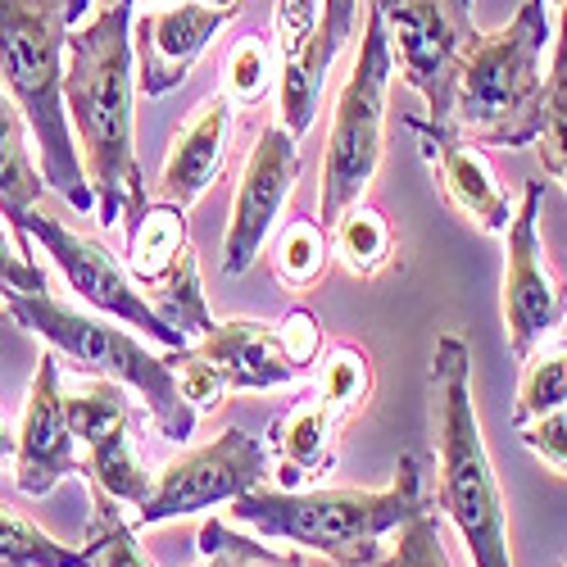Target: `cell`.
<instances>
[{"instance_id":"obj_1","label":"cell","mask_w":567,"mask_h":567,"mask_svg":"<svg viewBox=\"0 0 567 567\" xmlns=\"http://www.w3.org/2000/svg\"><path fill=\"white\" fill-rule=\"evenodd\" d=\"M64 110L101 223L114 227L123 218L132 231L151 200L136 164V60L127 0H114L86 28L69 32Z\"/></svg>"},{"instance_id":"obj_2","label":"cell","mask_w":567,"mask_h":567,"mask_svg":"<svg viewBox=\"0 0 567 567\" xmlns=\"http://www.w3.org/2000/svg\"><path fill=\"white\" fill-rule=\"evenodd\" d=\"M422 508H427V499H422L417 458H400L391 486L382 491H346V486L287 491L259 482L231 499V517L255 527V536L287 540L341 567H377L386 536H395Z\"/></svg>"},{"instance_id":"obj_3","label":"cell","mask_w":567,"mask_h":567,"mask_svg":"<svg viewBox=\"0 0 567 567\" xmlns=\"http://www.w3.org/2000/svg\"><path fill=\"white\" fill-rule=\"evenodd\" d=\"M432 427H436V508L458 527L472 567H513L504 491L491 467L477 404H472V350L463 337H436L432 354Z\"/></svg>"},{"instance_id":"obj_4","label":"cell","mask_w":567,"mask_h":567,"mask_svg":"<svg viewBox=\"0 0 567 567\" xmlns=\"http://www.w3.org/2000/svg\"><path fill=\"white\" fill-rule=\"evenodd\" d=\"M64 0H0V82L37 136L41 177L78 214L96 209L86 186L73 123L64 110V51H69Z\"/></svg>"},{"instance_id":"obj_5","label":"cell","mask_w":567,"mask_h":567,"mask_svg":"<svg viewBox=\"0 0 567 567\" xmlns=\"http://www.w3.org/2000/svg\"><path fill=\"white\" fill-rule=\"evenodd\" d=\"M549 41V14L545 0H523L499 32H482L477 51L467 55L454 105H450V132L472 141V146H504L527 151L540 136V110H545V73L540 55Z\"/></svg>"},{"instance_id":"obj_6","label":"cell","mask_w":567,"mask_h":567,"mask_svg":"<svg viewBox=\"0 0 567 567\" xmlns=\"http://www.w3.org/2000/svg\"><path fill=\"white\" fill-rule=\"evenodd\" d=\"M0 300H6V313L19 327H28L32 337H41L73 368H82L91 377H105V382H118V386H132L141 400H146L151 422L159 427L164 441H192L196 409L182 400L168 354H151L146 341H136L132 332H123V327H110L101 318L64 305L51 291L0 296Z\"/></svg>"},{"instance_id":"obj_7","label":"cell","mask_w":567,"mask_h":567,"mask_svg":"<svg viewBox=\"0 0 567 567\" xmlns=\"http://www.w3.org/2000/svg\"><path fill=\"white\" fill-rule=\"evenodd\" d=\"M391 41L382 28V14L368 6L363 41L354 69L337 96L332 132H327V155H322V186H318V223L332 227L372 182L386 146V91H391Z\"/></svg>"},{"instance_id":"obj_8","label":"cell","mask_w":567,"mask_h":567,"mask_svg":"<svg viewBox=\"0 0 567 567\" xmlns=\"http://www.w3.org/2000/svg\"><path fill=\"white\" fill-rule=\"evenodd\" d=\"M368 6L382 14L391 60L400 64V78L427 101V118L450 123L454 82L482 41L472 0H368Z\"/></svg>"},{"instance_id":"obj_9","label":"cell","mask_w":567,"mask_h":567,"mask_svg":"<svg viewBox=\"0 0 567 567\" xmlns=\"http://www.w3.org/2000/svg\"><path fill=\"white\" fill-rule=\"evenodd\" d=\"M264 477H268L264 436L227 427L209 445L186 450L182 458H173L159 472L151 495L136 504V527H159V523H173V517H186V513L231 504L236 495H246Z\"/></svg>"},{"instance_id":"obj_10","label":"cell","mask_w":567,"mask_h":567,"mask_svg":"<svg viewBox=\"0 0 567 567\" xmlns=\"http://www.w3.org/2000/svg\"><path fill=\"white\" fill-rule=\"evenodd\" d=\"M19 236H28V241H37L45 255L55 259V268L64 272L69 287L91 305V309H101L127 327H136V332H146L151 341L168 346V350H186L192 341H182L177 332H168V327L155 318V309L146 305V296H141V287L127 277V268L96 241V236H82L73 227H64L60 218L51 214H41L37 205L14 223Z\"/></svg>"},{"instance_id":"obj_11","label":"cell","mask_w":567,"mask_h":567,"mask_svg":"<svg viewBox=\"0 0 567 567\" xmlns=\"http://www.w3.org/2000/svg\"><path fill=\"white\" fill-rule=\"evenodd\" d=\"M540 205L545 186L527 182L523 205L513 209V223L504 231V332L513 359H527L540 341H549L567 313V291L554 277L540 241Z\"/></svg>"},{"instance_id":"obj_12","label":"cell","mask_w":567,"mask_h":567,"mask_svg":"<svg viewBox=\"0 0 567 567\" xmlns=\"http://www.w3.org/2000/svg\"><path fill=\"white\" fill-rule=\"evenodd\" d=\"M69 404V427L82 454V477L91 486H101L110 499L118 504H141L151 495V477H146V463H141L136 445H132V400L127 386L105 382L96 377L91 386L64 391Z\"/></svg>"},{"instance_id":"obj_13","label":"cell","mask_w":567,"mask_h":567,"mask_svg":"<svg viewBox=\"0 0 567 567\" xmlns=\"http://www.w3.org/2000/svg\"><path fill=\"white\" fill-rule=\"evenodd\" d=\"M296 182H300L296 136L281 123H268L250 146L241 182H236V196H231V218L223 231V272L227 277H241L255 268L264 241L272 236L281 209H287V200L296 192Z\"/></svg>"},{"instance_id":"obj_14","label":"cell","mask_w":567,"mask_h":567,"mask_svg":"<svg viewBox=\"0 0 567 567\" xmlns=\"http://www.w3.org/2000/svg\"><path fill=\"white\" fill-rule=\"evenodd\" d=\"M64 477H82V454L69 427V404H64V377L60 354H41L37 377L28 386L23 422H19V445H14V482L23 495H51Z\"/></svg>"},{"instance_id":"obj_15","label":"cell","mask_w":567,"mask_h":567,"mask_svg":"<svg viewBox=\"0 0 567 567\" xmlns=\"http://www.w3.org/2000/svg\"><path fill=\"white\" fill-rule=\"evenodd\" d=\"M227 10H214L205 0H186L164 14L132 19V60H136V91L146 96H168L186 82L205 55V45L227 28Z\"/></svg>"},{"instance_id":"obj_16","label":"cell","mask_w":567,"mask_h":567,"mask_svg":"<svg viewBox=\"0 0 567 567\" xmlns=\"http://www.w3.org/2000/svg\"><path fill=\"white\" fill-rule=\"evenodd\" d=\"M186 354H196L227 395L236 391H277V386H291L305 382V368L291 359L287 341H281V327L277 322H255V318H231L218 322L209 337L192 341Z\"/></svg>"},{"instance_id":"obj_17","label":"cell","mask_w":567,"mask_h":567,"mask_svg":"<svg viewBox=\"0 0 567 567\" xmlns=\"http://www.w3.org/2000/svg\"><path fill=\"white\" fill-rule=\"evenodd\" d=\"M404 127L417 136L422 155H427V164L436 168L445 200H450L467 223H477L482 231L504 236L508 223H513V205H508V196H504V186H499L491 159H486L477 146H472V141L454 136L445 123L404 118Z\"/></svg>"},{"instance_id":"obj_18","label":"cell","mask_w":567,"mask_h":567,"mask_svg":"<svg viewBox=\"0 0 567 567\" xmlns=\"http://www.w3.org/2000/svg\"><path fill=\"white\" fill-rule=\"evenodd\" d=\"M354 23H359V0H322L313 37L291 60H281V69H277V123L296 141L313 127L318 105H322L327 69L337 64L341 45L354 37Z\"/></svg>"},{"instance_id":"obj_19","label":"cell","mask_w":567,"mask_h":567,"mask_svg":"<svg viewBox=\"0 0 567 567\" xmlns=\"http://www.w3.org/2000/svg\"><path fill=\"white\" fill-rule=\"evenodd\" d=\"M231 118H236V105L227 96H209L192 110V118L177 127L173 146H168V159L159 173V200H168L177 209H192L209 192L214 177L227 164Z\"/></svg>"},{"instance_id":"obj_20","label":"cell","mask_w":567,"mask_h":567,"mask_svg":"<svg viewBox=\"0 0 567 567\" xmlns=\"http://www.w3.org/2000/svg\"><path fill=\"white\" fill-rule=\"evenodd\" d=\"M337 432H341V417L318 395L291 404L287 413H277L264 436L272 467H277V482L287 491H305V486L322 482L327 472L337 467Z\"/></svg>"},{"instance_id":"obj_21","label":"cell","mask_w":567,"mask_h":567,"mask_svg":"<svg viewBox=\"0 0 567 567\" xmlns=\"http://www.w3.org/2000/svg\"><path fill=\"white\" fill-rule=\"evenodd\" d=\"M192 246V231H186V209L168 205V200H155L146 205V214H141V223L127 231V277L136 281L141 291L155 287V281L173 268V259Z\"/></svg>"},{"instance_id":"obj_22","label":"cell","mask_w":567,"mask_h":567,"mask_svg":"<svg viewBox=\"0 0 567 567\" xmlns=\"http://www.w3.org/2000/svg\"><path fill=\"white\" fill-rule=\"evenodd\" d=\"M151 291V309H155V318L168 327V332H177L182 341H200V337H209L214 327H218V318L209 313V305H205V291H200V264H196V250L186 246L177 259H173V268L155 281V287H146ZM141 291V296H146Z\"/></svg>"},{"instance_id":"obj_23","label":"cell","mask_w":567,"mask_h":567,"mask_svg":"<svg viewBox=\"0 0 567 567\" xmlns=\"http://www.w3.org/2000/svg\"><path fill=\"white\" fill-rule=\"evenodd\" d=\"M45 192V177L28 155V136H23V114L10 101L6 82H0V218L19 223Z\"/></svg>"},{"instance_id":"obj_24","label":"cell","mask_w":567,"mask_h":567,"mask_svg":"<svg viewBox=\"0 0 567 567\" xmlns=\"http://www.w3.org/2000/svg\"><path fill=\"white\" fill-rule=\"evenodd\" d=\"M332 255L354 272V277H377L395 259V231L386 214L377 205H350L332 227Z\"/></svg>"},{"instance_id":"obj_25","label":"cell","mask_w":567,"mask_h":567,"mask_svg":"<svg viewBox=\"0 0 567 567\" xmlns=\"http://www.w3.org/2000/svg\"><path fill=\"white\" fill-rule=\"evenodd\" d=\"M327 264H332V231H327L318 218H291L277 231L272 268H277L281 287H291V291L318 287Z\"/></svg>"},{"instance_id":"obj_26","label":"cell","mask_w":567,"mask_h":567,"mask_svg":"<svg viewBox=\"0 0 567 567\" xmlns=\"http://www.w3.org/2000/svg\"><path fill=\"white\" fill-rule=\"evenodd\" d=\"M567 404V337L563 341H540L523 359V382H517V404H513V427L554 413Z\"/></svg>"},{"instance_id":"obj_27","label":"cell","mask_w":567,"mask_h":567,"mask_svg":"<svg viewBox=\"0 0 567 567\" xmlns=\"http://www.w3.org/2000/svg\"><path fill=\"white\" fill-rule=\"evenodd\" d=\"M0 567H91V554L55 540L19 508L0 504Z\"/></svg>"},{"instance_id":"obj_28","label":"cell","mask_w":567,"mask_h":567,"mask_svg":"<svg viewBox=\"0 0 567 567\" xmlns=\"http://www.w3.org/2000/svg\"><path fill=\"white\" fill-rule=\"evenodd\" d=\"M91 567H155L146 545L136 540V527L123 517L118 499H110L101 486H91V523H86V545Z\"/></svg>"},{"instance_id":"obj_29","label":"cell","mask_w":567,"mask_h":567,"mask_svg":"<svg viewBox=\"0 0 567 567\" xmlns=\"http://www.w3.org/2000/svg\"><path fill=\"white\" fill-rule=\"evenodd\" d=\"M313 368H318V400L337 417H350L354 409L368 404V395H372V359H368L363 346H354V341L327 346V354H318Z\"/></svg>"},{"instance_id":"obj_30","label":"cell","mask_w":567,"mask_h":567,"mask_svg":"<svg viewBox=\"0 0 567 567\" xmlns=\"http://www.w3.org/2000/svg\"><path fill=\"white\" fill-rule=\"evenodd\" d=\"M536 151L545 173H554L567 186V10L558 19V45H554V64L545 73V110H540V136Z\"/></svg>"},{"instance_id":"obj_31","label":"cell","mask_w":567,"mask_h":567,"mask_svg":"<svg viewBox=\"0 0 567 567\" xmlns=\"http://www.w3.org/2000/svg\"><path fill=\"white\" fill-rule=\"evenodd\" d=\"M200 554H205L200 567H305L296 554L259 545L255 536L231 532L227 523H218V517H209V523L200 527Z\"/></svg>"},{"instance_id":"obj_32","label":"cell","mask_w":567,"mask_h":567,"mask_svg":"<svg viewBox=\"0 0 567 567\" xmlns=\"http://www.w3.org/2000/svg\"><path fill=\"white\" fill-rule=\"evenodd\" d=\"M277 64H272V41L264 37H246V41H236L231 45V55H227V91L223 96L231 105H255L268 82H272Z\"/></svg>"},{"instance_id":"obj_33","label":"cell","mask_w":567,"mask_h":567,"mask_svg":"<svg viewBox=\"0 0 567 567\" xmlns=\"http://www.w3.org/2000/svg\"><path fill=\"white\" fill-rule=\"evenodd\" d=\"M377 567H454L450 554H445V540H441V523L432 508L413 513L409 523L395 532V549L377 563Z\"/></svg>"},{"instance_id":"obj_34","label":"cell","mask_w":567,"mask_h":567,"mask_svg":"<svg viewBox=\"0 0 567 567\" xmlns=\"http://www.w3.org/2000/svg\"><path fill=\"white\" fill-rule=\"evenodd\" d=\"M318 28V0H277L272 10V51H277V64L291 60L300 45L313 37Z\"/></svg>"},{"instance_id":"obj_35","label":"cell","mask_w":567,"mask_h":567,"mask_svg":"<svg viewBox=\"0 0 567 567\" xmlns=\"http://www.w3.org/2000/svg\"><path fill=\"white\" fill-rule=\"evenodd\" d=\"M517 432H523V445L549 472L567 477V404L554 409V413H545V417H536V422H527V427H517Z\"/></svg>"},{"instance_id":"obj_36","label":"cell","mask_w":567,"mask_h":567,"mask_svg":"<svg viewBox=\"0 0 567 567\" xmlns=\"http://www.w3.org/2000/svg\"><path fill=\"white\" fill-rule=\"evenodd\" d=\"M37 291H51V281L37 268V259H28V250H19L10 231L0 227V296H37Z\"/></svg>"},{"instance_id":"obj_37","label":"cell","mask_w":567,"mask_h":567,"mask_svg":"<svg viewBox=\"0 0 567 567\" xmlns=\"http://www.w3.org/2000/svg\"><path fill=\"white\" fill-rule=\"evenodd\" d=\"M277 327H281V341H287L291 359H296L305 372H313V363H318V354H322V327H318V318H313L309 309H287V318H281Z\"/></svg>"},{"instance_id":"obj_38","label":"cell","mask_w":567,"mask_h":567,"mask_svg":"<svg viewBox=\"0 0 567 567\" xmlns=\"http://www.w3.org/2000/svg\"><path fill=\"white\" fill-rule=\"evenodd\" d=\"M14 445H19V432L0 417V463H14Z\"/></svg>"},{"instance_id":"obj_39","label":"cell","mask_w":567,"mask_h":567,"mask_svg":"<svg viewBox=\"0 0 567 567\" xmlns=\"http://www.w3.org/2000/svg\"><path fill=\"white\" fill-rule=\"evenodd\" d=\"M86 10H91V0H64V14H69V23H78Z\"/></svg>"},{"instance_id":"obj_40","label":"cell","mask_w":567,"mask_h":567,"mask_svg":"<svg viewBox=\"0 0 567 567\" xmlns=\"http://www.w3.org/2000/svg\"><path fill=\"white\" fill-rule=\"evenodd\" d=\"M205 6H214V10H227V14H236V10H241V0H205Z\"/></svg>"},{"instance_id":"obj_41","label":"cell","mask_w":567,"mask_h":567,"mask_svg":"<svg viewBox=\"0 0 567 567\" xmlns=\"http://www.w3.org/2000/svg\"><path fill=\"white\" fill-rule=\"evenodd\" d=\"M558 6H563V10H567V0H558Z\"/></svg>"},{"instance_id":"obj_42","label":"cell","mask_w":567,"mask_h":567,"mask_svg":"<svg viewBox=\"0 0 567 567\" xmlns=\"http://www.w3.org/2000/svg\"><path fill=\"white\" fill-rule=\"evenodd\" d=\"M127 6H136V0H127Z\"/></svg>"}]
</instances>
